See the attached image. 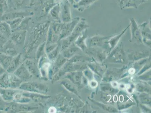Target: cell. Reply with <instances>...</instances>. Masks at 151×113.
Here are the masks:
<instances>
[{"instance_id":"7c38bea8","label":"cell","mask_w":151,"mask_h":113,"mask_svg":"<svg viewBox=\"0 0 151 113\" xmlns=\"http://www.w3.org/2000/svg\"><path fill=\"white\" fill-rule=\"evenodd\" d=\"M58 48H56L55 49H53L49 54V57L51 60H52L55 59V58L57 56L58 52Z\"/></svg>"},{"instance_id":"9a60e30c","label":"cell","mask_w":151,"mask_h":113,"mask_svg":"<svg viewBox=\"0 0 151 113\" xmlns=\"http://www.w3.org/2000/svg\"><path fill=\"white\" fill-rule=\"evenodd\" d=\"M6 70L0 64V75H2L4 74L5 72H6Z\"/></svg>"},{"instance_id":"277c9868","label":"cell","mask_w":151,"mask_h":113,"mask_svg":"<svg viewBox=\"0 0 151 113\" xmlns=\"http://www.w3.org/2000/svg\"><path fill=\"white\" fill-rule=\"evenodd\" d=\"M16 91L12 89L1 88L0 89V96L3 100L6 101H11L14 100Z\"/></svg>"},{"instance_id":"ba28073f","label":"cell","mask_w":151,"mask_h":113,"mask_svg":"<svg viewBox=\"0 0 151 113\" xmlns=\"http://www.w3.org/2000/svg\"><path fill=\"white\" fill-rule=\"evenodd\" d=\"M11 28L8 23L5 22H0V33L6 38H9L11 35Z\"/></svg>"},{"instance_id":"5bb4252c","label":"cell","mask_w":151,"mask_h":113,"mask_svg":"<svg viewBox=\"0 0 151 113\" xmlns=\"http://www.w3.org/2000/svg\"><path fill=\"white\" fill-rule=\"evenodd\" d=\"M21 20L19 19L17 20H15L14 21H13L10 23V27L11 28L14 29L17 28L19 24L20 23Z\"/></svg>"},{"instance_id":"6da1fadb","label":"cell","mask_w":151,"mask_h":113,"mask_svg":"<svg viewBox=\"0 0 151 113\" xmlns=\"http://www.w3.org/2000/svg\"><path fill=\"white\" fill-rule=\"evenodd\" d=\"M0 77V88H16L21 85V80L16 75H11V73L6 74L5 72Z\"/></svg>"},{"instance_id":"9c48e42d","label":"cell","mask_w":151,"mask_h":113,"mask_svg":"<svg viewBox=\"0 0 151 113\" xmlns=\"http://www.w3.org/2000/svg\"><path fill=\"white\" fill-rule=\"evenodd\" d=\"M26 33L24 31L22 32L16 33L14 34L12 37V41L15 43L22 45L24 42L25 38Z\"/></svg>"},{"instance_id":"7a4b0ae2","label":"cell","mask_w":151,"mask_h":113,"mask_svg":"<svg viewBox=\"0 0 151 113\" xmlns=\"http://www.w3.org/2000/svg\"><path fill=\"white\" fill-rule=\"evenodd\" d=\"M21 90L29 92L44 94L49 91L48 88L46 85L35 82H27L19 86Z\"/></svg>"},{"instance_id":"3957f363","label":"cell","mask_w":151,"mask_h":113,"mask_svg":"<svg viewBox=\"0 0 151 113\" xmlns=\"http://www.w3.org/2000/svg\"><path fill=\"white\" fill-rule=\"evenodd\" d=\"M14 72V75L21 80H29L32 76L23 64L18 67Z\"/></svg>"},{"instance_id":"30bf717a","label":"cell","mask_w":151,"mask_h":113,"mask_svg":"<svg viewBox=\"0 0 151 113\" xmlns=\"http://www.w3.org/2000/svg\"><path fill=\"white\" fill-rule=\"evenodd\" d=\"M24 96H25L30 97L33 100L36 102L40 101L44 99L48 98V96H46L40 93H24Z\"/></svg>"},{"instance_id":"52a82bcc","label":"cell","mask_w":151,"mask_h":113,"mask_svg":"<svg viewBox=\"0 0 151 113\" xmlns=\"http://www.w3.org/2000/svg\"><path fill=\"white\" fill-rule=\"evenodd\" d=\"M25 64L27 70L32 75L36 77L39 76V73H38L39 72L35 63L28 60L26 62Z\"/></svg>"},{"instance_id":"4fadbf2b","label":"cell","mask_w":151,"mask_h":113,"mask_svg":"<svg viewBox=\"0 0 151 113\" xmlns=\"http://www.w3.org/2000/svg\"><path fill=\"white\" fill-rule=\"evenodd\" d=\"M6 42V38L0 33V48H2Z\"/></svg>"},{"instance_id":"8fae6325","label":"cell","mask_w":151,"mask_h":113,"mask_svg":"<svg viewBox=\"0 0 151 113\" xmlns=\"http://www.w3.org/2000/svg\"><path fill=\"white\" fill-rule=\"evenodd\" d=\"M65 59L63 58L61 56H59L57 59V61L56 62L55 64V67L54 68V72H55L58 71L59 68H60L61 66L65 62L64 61Z\"/></svg>"},{"instance_id":"8992f818","label":"cell","mask_w":151,"mask_h":113,"mask_svg":"<svg viewBox=\"0 0 151 113\" xmlns=\"http://www.w3.org/2000/svg\"><path fill=\"white\" fill-rule=\"evenodd\" d=\"M13 59L12 56L4 54H0V64L6 71Z\"/></svg>"},{"instance_id":"5b68a950","label":"cell","mask_w":151,"mask_h":113,"mask_svg":"<svg viewBox=\"0 0 151 113\" xmlns=\"http://www.w3.org/2000/svg\"><path fill=\"white\" fill-rule=\"evenodd\" d=\"M20 59H21V54L17 55L14 58H13L10 65H9L6 71L9 73H12L14 72L18 68Z\"/></svg>"}]
</instances>
